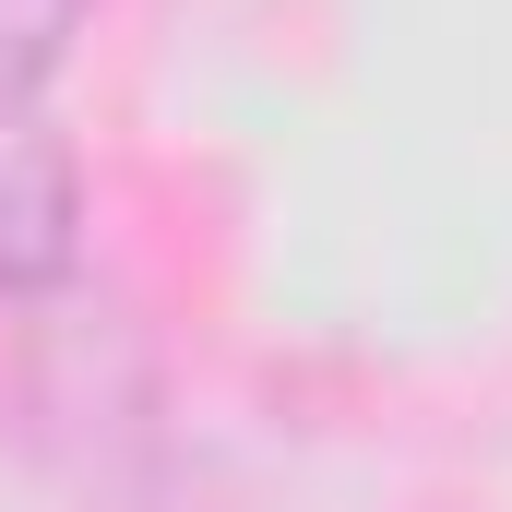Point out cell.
<instances>
[{"label":"cell","mask_w":512,"mask_h":512,"mask_svg":"<svg viewBox=\"0 0 512 512\" xmlns=\"http://www.w3.org/2000/svg\"><path fill=\"white\" fill-rule=\"evenodd\" d=\"M84 262V155L36 108H0V298H48Z\"/></svg>","instance_id":"cell-1"},{"label":"cell","mask_w":512,"mask_h":512,"mask_svg":"<svg viewBox=\"0 0 512 512\" xmlns=\"http://www.w3.org/2000/svg\"><path fill=\"white\" fill-rule=\"evenodd\" d=\"M96 0H0V108H36V84L72 60Z\"/></svg>","instance_id":"cell-2"}]
</instances>
